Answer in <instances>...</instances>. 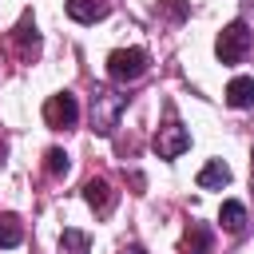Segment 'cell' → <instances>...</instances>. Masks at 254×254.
I'll use <instances>...</instances> for the list:
<instances>
[{
	"instance_id": "1",
	"label": "cell",
	"mask_w": 254,
	"mask_h": 254,
	"mask_svg": "<svg viewBox=\"0 0 254 254\" xmlns=\"http://www.w3.org/2000/svg\"><path fill=\"white\" fill-rule=\"evenodd\" d=\"M123 107H127V95H119L111 87H95V95H91V131L95 135H111L119 115H123Z\"/></svg>"
},
{
	"instance_id": "2",
	"label": "cell",
	"mask_w": 254,
	"mask_h": 254,
	"mask_svg": "<svg viewBox=\"0 0 254 254\" xmlns=\"http://www.w3.org/2000/svg\"><path fill=\"white\" fill-rule=\"evenodd\" d=\"M250 44H254L250 28H246L242 20H234V24H226V28L218 32L214 52H218V60H222V64H242V60H246V52H250Z\"/></svg>"
},
{
	"instance_id": "3",
	"label": "cell",
	"mask_w": 254,
	"mask_h": 254,
	"mask_svg": "<svg viewBox=\"0 0 254 254\" xmlns=\"http://www.w3.org/2000/svg\"><path fill=\"white\" fill-rule=\"evenodd\" d=\"M143 71H147V52L143 48H119V52L107 56V75L115 83H135Z\"/></svg>"
},
{
	"instance_id": "4",
	"label": "cell",
	"mask_w": 254,
	"mask_h": 254,
	"mask_svg": "<svg viewBox=\"0 0 254 254\" xmlns=\"http://www.w3.org/2000/svg\"><path fill=\"white\" fill-rule=\"evenodd\" d=\"M44 123H48L52 131H71V127L79 123V103H75V95H71V91L48 95V103H44Z\"/></svg>"
},
{
	"instance_id": "5",
	"label": "cell",
	"mask_w": 254,
	"mask_h": 254,
	"mask_svg": "<svg viewBox=\"0 0 254 254\" xmlns=\"http://www.w3.org/2000/svg\"><path fill=\"white\" fill-rule=\"evenodd\" d=\"M187 147H190V131H187L179 119H167V123L155 131V155H159V159H179Z\"/></svg>"
},
{
	"instance_id": "6",
	"label": "cell",
	"mask_w": 254,
	"mask_h": 254,
	"mask_svg": "<svg viewBox=\"0 0 254 254\" xmlns=\"http://www.w3.org/2000/svg\"><path fill=\"white\" fill-rule=\"evenodd\" d=\"M12 48H16V60L20 64H32L40 56V32H36V20L24 16L16 28H12Z\"/></svg>"
},
{
	"instance_id": "7",
	"label": "cell",
	"mask_w": 254,
	"mask_h": 254,
	"mask_svg": "<svg viewBox=\"0 0 254 254\" xmlns=\"http://www.w3.org/2000/svg\"><path fill=\"white\" fill-rule=\"evenodd\" d=\"M83 198H87V206H91L95 214H111V206H115V190H111V183L99 179V175L83 183Z\"/></svg>"
},
{
	"instance_id": "8",
	"label": "cell",
	"mask_w": 254,
	"mask_h": 254,
	"mask_svg": "<svg viewBox=\"0 0 254 254\" xmlns=\"http://www.w3.org/2000/svg\"><path fill=\"white\" fill-rule=\"evenodd\" d=\"M210 246H214L210 226L206 222H190L187 234H183V254H210Z\"/></svg>"
},
{
	"instance_id": "9",
	"label": "cell",
	"mask_w": 254,
	"mask_h": 254,
	"mask_svg": "<svg viewBox=\"0 0 254 254\" xmlns=\"http://www.w3.org/2000/svg\"><path fill=\"white\" fill-rule=\"evenodd\" d=\"M226 103L238 107V111L254 107V79H250V75H234L230 87H226Z\"/></svg>"
},
{
	"instance_id": "10",
	"label": "cell",
	"mask_w": 254,
	"mask_h": 254,
	"mask_svg": "<svg viewBox=\"0 0 254 254\" xmlns=\"http://www.w3.org/2000/svg\"><path fill=\"white\" fill-rule=\"evenodd\" d=\"M67 16L79 24H95L107 16V0H67Z\"/></svg>"
},
{
	"instance_id": "11",
	"label": "cell",
	"mask_w": 254,
	"mask_h": 254,
	"mask_svg": "<svg viewBox=\"0 0 254 254\" xmlns=\"http://www.w3.org/2000/svg\"><path fill=\"white\" fill-rule=\"evenodd\" d=\"M226 183H230V167H226L222 159H210V163L198 171V187H202V190H222Z\"/></svg>"
},
{
	"instance_id": "12",
	"label": "cell",
	"mask_w": 254,
	"mask_h": 254,
	"mask_svg": "<svg viewBox=\"0 0 254 254\" xmlns=\"http://www.w3.org/2000/svg\"><path fill=\"white\" fill-rule=\"evenodd\" d=\"M218 222H222L230 234H242V230H246V206H242V202H234V198H226V202H222V210H218Z\"/></svg>"
},
{
	"instance_id": "13",
	"label": "cell",
	"mask_w": 254,
	"mask_h": 254,
	"mask_svg": "<svg viewBox=\"0 0 254 254\" xmlns=\"http://www.w3.org/2000/svg\"><path fill=\"white\" fill-rule=\"evenodd\" d=\"M24 242V226L16 214H0V250H12Z\"/></svg>"
},
{
	"instance_id": "14",
	"label": "cell",
	"mask_w": 254,
	"mask_h": 254,
	"mask_svg": "<svg viewBox=\"0 0 254 254\" xmlns=\"http://www.w3.org/2000/svg\"><path fill=\"white\" fill-rule=\"evenodd\" d=\"M87 250H91V238H87L83 230L67 226V230L60 234V254H87Z\"/></svg>"
},
{
	"instance_id": "15",
	"label": "cell",
	"mask_w": 254,
	"mask_h": 254,
	"mask_svg": "<svg viewBox=\"0 0 254 254\" xmlns=\"http://www.w3.org/2000/svg\"><path fill=\"white\" fill-rule=\"evenodd\" d=\"M44 171H48L52 179H60V175H67V171H71V159H67L60 147H52V151L44 155Z\"/></svg>"
},
{
	"instance_id": "16",
	"label": "cell",
	"mask_w": 254,
	"mask_h": 254,
	"mask_svg": "<svg viewBox=\"0 0 254 254\" xmlns=\"http://www.w3.org/2000/svg\"><path fill=\"white\" fill-rule=\"evenodd\" d=\"M123 254H143V250H139V246H127V250H123Z\"/></svg>"
}]
</instances>
